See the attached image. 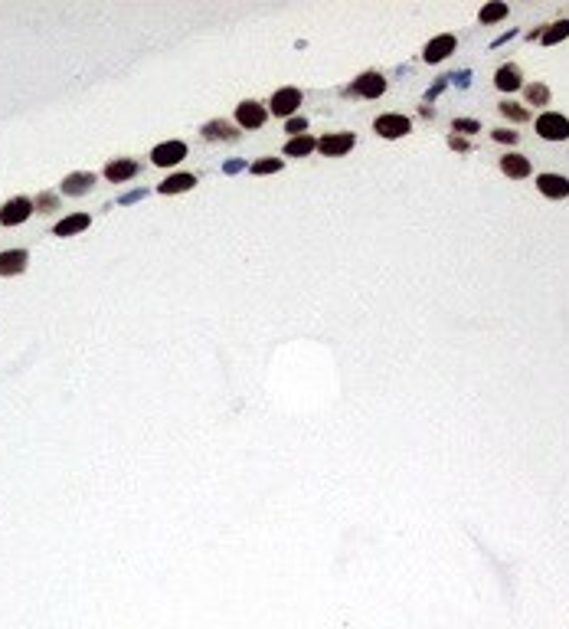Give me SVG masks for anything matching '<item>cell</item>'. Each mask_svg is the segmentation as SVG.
Masks as SVG:
<instances>
[{
	"instance_id": "11",
	"label": "cell",
	"mask_w": 569,
	"mask_h": 629,
	"mask_svg": "<svg viewBox=\"0 0 569 629\" xmlns=\"http://www.w3.org/2000/svg\"><path fill=\"white\" fill-rule=\"evenodd\" d=\"M92 187H95V174H88V171L66 174V180H62V194L66 197H86Z\"/></svg>"
},
{
	"instance_id": "14",
	"label": "cell",
	"mask_w": 569,
	"mask_h": 629,
	"mask_svg": "<svg viewBox=\"0 0 569 629\" xmlns=\"http://www.w3.org/2000/svg\"><path fill=\"white\" fill-rule=\"evenodd\" d=\"M520 82H523V73H520V66H517V63H504L501 69H497L494 86L501 88V92H517Z\"/></svg>"
},
{
	"instance_id": "25",
	"label": "cell",
	"mask_w": 569,
	"mask_h": 629,
	"mask_svg": "<svg viewBox=\"0 0 569 629\" xmlns=\"http://www.w3.org/2000/svg\"><path fill=\"white\" fill-rule=\"evenodd\" d=\"M249 171H252V174H278V171H282V158H259Z\"/></svg>"
},
{
	"instance_id": "29",
	"label": "cell",
	"mask_w": 569,
	"mask_h": 629,
	"mask_svg": "<svg viewBox=\"0 0 569 629\" xmlns=\"http://www.w3.org/2000/svg\"><path fill=\"white\" fill-rule=\"evenodd\" d=\"M448 148H452V151H471V144H468V138H461V135H452V138H448Z\"/></svg>"
},
{
	"instance_id": "24",
	"label": "cell",
	"mask_w": 569,
	"mask_h": 629,
	"mask_svg": "<svg viewBox=\"0 0 569 629\" xmlns=\"http://www.w3.org/2000/svg\"><path fill=\"white\" fill-rule=\"evenodd\" d=\"M501 115H504V118H510V122H520V125L530 118V112H527L523 105H517V102H501Z\"/></svg>"
},
{
	"instance_id": "5",
	"label": "cell",
	"mask_w": 569,
	"mask_h": 629,
	"mask_svg": "<svg viewBox=\"0 0 569 629\" xmlns=\"http://www.w3.org/2000/svg\"><path fill=\"white\" fill-rule=\"evenodd\" d=\"M354 144H357V138H354L350 131H331V135H324V138L318 141V151H321L324 158H340V154H347Z\"/></svg>"
},
{
	"instance_id": "26",
	"label": "cell",
	"mask_w": 569,
	"mask_h": 629,
	"mask_svg": "<svg viewBox=\"0 0 569 629\" xmlns=\"http://www.w3.org/2000/svg\"><path fill=\"white\" fill-rule=\"evenodd\" d=\"M284 131H288L291 138H298V135H305V131H308V122H305L301 115H295V118H288V122H284Z\"/></svg>"
},
{
	"instance_id": "27",
	"label": "cell",
	"mask_w": 569,
	"mask_h": 629,
	"mask_svg": "<svg viewBox=\"0 0 569 629\" xmlns=\"http://www.w3.org/2000/svg\"><path fill=\"white\" fill-rule=\"evenodd\" d=\"M452 128H455V131H461V135H474V131L481 128V122H474V118H455V122H452Z\"/></svg>"
},
{
	"instance_id": "13",
	"label": "cell",
	"mask_w": 569,
	"mask_h": 629,
	"mask_svg": "<svg viewBox=\"0 0 569 629\" xmlns=\"http://www.w3.org/2000/svg\"><path fill=\"white\" fill-rule=\"evenodd\" d=\"M26 263H30L26 250L0 252V276H20V272H26Z\"/></svg>"
},
{
	"instance_id": "16",
	"label": "cell",
	"mask_w": 569,
	"mask_h": 629,
	"mask_svg": "<svg viewBox=\"0 0 569 629\" xmlns=\"http://www.w3.org/2000/svg\"><path fill=\"white\" fill-rule=\"evenodd\" d=\"M88 223H92V216L88 214H73V216H66V220H59V223L52 227V233H56V236H75V233L88 229Z\"/></svg>"
},
{
	"instance_id": "18",
	"label": "cell",
	"mask_w": 569,
	"mask_h": 629,
	"mask_svg": "<svg viewBox=\"0 0 569 629\" xmlns=\"http://www.w3.org/2000/svg\"><path fill=\"white\" fill-rule=\"evenodd\" d=\"M193 187H197V177L193 174H171L167 180L157 184L161 194H184V190H193Z\"/></svg>"
},
{
	"instance_id": "10",
	"label": "cell",
	"mask_w": 569,
	"mask_h": 629,
	"mask_svg": "<svg viewBox=\"0 0 569 629\" xmlns=\"http://www.w3.org/2000/svg\"><path fill=\"white\" fill-rule=\"evenodd\" d=\"M537 187H540V194L550 197V200H563V197H569V180L563 174H540L537 177Z\"/></svg>"
},
{
	"instance_id": "30",
	"label": "cell",
	"mask_w": 569,
	"mask_h": 629,
	"mask_svg": "<svg viewBox=\"0 0 569 629\" xmlns=\"http://www.w3.org/2000/svg\"><path fill=\"white\" fill-rule=\"evenodd\" d=\"M223 171H226V174H235V171H242V161H226Z\"/></svg>"
},
{
	"instance_id": "1",
	"label": "cell",
	"mask_w": 569,
	"mask_h": 629,
	"mask_svg": "<svg viewBox=\"0 0 569 629\" xmlns=\"http://www.w3.org/2000/svg\"><path fill=\"white\" fill-rule=\"evenodd\" d=\"M537 135L546 141H566L569 138V118L559 112H546L537 118Z\"/></svg>"
},
{
	"instance_id": "8",
	"label": "cell",
	"mask_w": 569,
	"mask_h": 629,
	"mask_svg": "<svg viewBox=\"0 0 569 629\" xmlns=\"http://www.w3.org/2000/svg\"><path fill=\"white\" fill-rule=\"evenodd\" d=\"M184 158H186V144H184V141H164V144H157V148L151 151V161L157 164V167L180 164Z\"/></svg>"
},
{
	"instance_id": "2",
	"label": "cell",
	"mask_w": 569,
	"mask_h": 629,
	"mask_svg": "<svg viewBox=\"0 0 569 629\" xmlns=\"http://www.w3.org/2000/svg\"><path fill=\"white\" fill-rule=\"evenodd\" d=\"M37 210H33V200L30 197H13V200H7L0 207V227H20Z\"/></svg>"
},
{
	"instance_id": "23",
	"label": "cell",
	"mask_w": 569,
	"mask_h": 629,
	"mask_svg": "<svg viewBox=\"0 0 569 629\" xmlns=\"http://www.w3.org/2000/svg\"><path fill=\"white\" fill-rule=\"evenodd\" d=\"M33 210L37 214H52V210H59V197L50 194V190H43V194H37V200H33Z\"/></svg>"
},
{
	"instance_id": "12",
	"label": "cell",
	"mask_w": 569,
	"mask_h": 629,
	"mask_svg": "<svg viewBox=\"0 0 569 629\" xmlns=\"http://www.w3.org/2000/svg\"><path fill=\"white\" fill-rule=\"evenodd\" d=\"M135 174H137V161H131V158H115V161L105 164V177L112 184H124V180H131Z\"/></svg>"
},
{
	"instance_id": "9",
	"label": "cell",
	"mask_w": 569,
	"mask_h": 629,
	"mask_svg": "<svg viewBox=\"0 0 569 629\" xmlns=\"http://www.w3.org/2000/svg\"><path fill=\"white\" fill-rule=\"evenodd\" d=\"M455 46H458V39L452 37V33H445V37H435L429 46H425V53H422V59L425 63H442V59H448L452 53H455Z\"/></svg>"
},
{
	"instance_id": "15",
	"label": "cell",
	"mask_w": 569,
	"mask_h": 629,
	"mask_svg": "<svg viewBox=\"0 0 569 629\" xmlns=\"http://www.w3.org/2000/svg\"><path fill=\"white\" fill-rule=\"evenodd\" d=\"M200 135L206 141H235L239 138V131H235L229 122H223V118H216V122H206V125L200 128Z\"/></svg>"
},
{
	"instance_id": "28",
	"label": "cell",
	"mask_w": 569,
	"mask_h": 629,
	"mask_svg": "<svg viewBox=\"0 0 569 629\" xmlns=\"http://www.w3.org/2000/svg\"><path fill=\"white\" fill-rule=\"evenodd\" d=\"M494 135V141H501V144H514V141L520 138L517 131H508V128H497V131H491Z\"/></svg>"
},
{
	"instance_id": "17",
	"label": "cell",
	"mask_w": 569,
	"mask_h": 629,
	"mask_svg": "<svg viewBox=\"0 0 569 629\" xmlns=\"http://www.w3.org/2000/svg\"><path fill=\"white\" fill-rule=\"evenodd\" d=\"M501 171H504L508 177H514V180H520V177L530 174V161H527L523 154L510 151V154H504V158H501Z\"/></svg>"
},
{
	"instance_id": "21",
	"label": "cell",
	"mask_w": 569,
	"mask_h": 629,
	"mask_svg": "<svg viewBox=\"0 0 569 629\" xmlns=\"http://www.w3.org/2000/svg\"><path fill=\"white\" fill-rule=\"evenodd\" d=\"M504 17H508V3H501V0L484 3L481 13H478V20H481V24H497V20H504Z\"/></svg>"
},
{
	"instance_id": "22",
	"label": "cell",
	"mask_w": 569,
	"mask_h": 629,
	"mask_svg": "<svg viewBox=\"0 0 569 629\" xmlns=\"http://www.w3.org/2000/svg\"><path fill=\"white\" fill-rule=\"evenodd\" d=\"M523 99H527V105H546L550 102V88L543 82H530V86H523Z\"/></svg>"
},
{
	"instance_id": "7",
	"label": "cell",
	"mask_w": 569,
	"mask_h": 629,
	"mask_svg": "<svg viewBox=\"0 0 569 629\" xmlns=\"http://www.w3.org/2000/svg\"><path fill=\"white\" fill-rule=\"evenodd\" d=\"M383 92H386V79L380 73H363L350 86V95H363V99H380Z\"/></svg>"
},
{
	"instance_id": "19",
	"label": "cell",
	"mask_w": 569,
	"mask_h": 629,
	"mask_svg": "<svg viewBox=\"0 0 569 629\" xmlns=\"http://www.w3.org/2000/svg\"><path fill=\"white\" fill-rule=\"evenodd\" d=\"M318 148V141L311 138V135H298V138H291L288 144H284V154L288 158H305V154H311Z\"/></svg>"
},
{
	"instance_id": "3",
	"label": "cell",
	"mask_w": 569,
	"mask_h": 629,
	"mask_svg": "<svg viewBox=\"0 0 569 629\" xmlns=\"http://www.w3.org/2000/svg\"><path fill=\"white\" fill-rule=\"evenodd\" d=\"M298 105H301V92L291 86L278 88L272 95V102H269V115H275V118H295Z\"/></svg>"
},
{
	"instance_id": "6",
	"label": "cell",
	"mask_w": 569,
	"mask_h": 629,
	"mask_svg": "<svg viewBox=\"0 0 569 629\" xmlns=\"http://www.w3.org/2000/svg\"><path fill=\"white\" fill-rule=\"evenodd\" d=\"M265 118H269V109H265L262 102L246 99V102L235 105V122H239L242 128H262L265 125Z\"/></svg>"
},
{
	"instance_id": "4",
	"label": "cell",
	"mask_w": 569,
	"mask_h": 629,
	"mask_svg": "<svg viewBox=\"0 0 569 629\" xmlns=\"http://www.w3.org/2000/svg\"><path fill=\"white\" fill-rule=\"evenodd\" d=\"M373 131L380 135V138H403L412 131V122H409L406 115H380L376 122H373Z\"/></svg>"
},
{
	"instance_id": "20",
	"label": "cell",
	"mask_w": 569,
	"mask_h": 629,
	"mask_svg": "<svg viewBox=\"0 0 569 629\" xmlns=\"http://www.w3.org/2000/svg\"><path fill=\"white\" fill-rule=\"evenodd\" d=\"M566 37H569V20H557V24H550L543 33H540L543 46H557V43H563Z\"/></svg>"
}]
</instances>
